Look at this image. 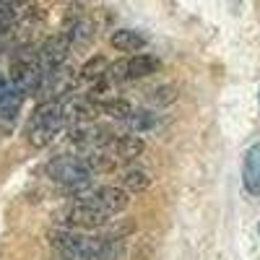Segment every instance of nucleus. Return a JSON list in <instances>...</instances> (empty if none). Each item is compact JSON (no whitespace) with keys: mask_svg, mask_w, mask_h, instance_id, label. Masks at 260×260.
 <instances>
[{"mask_svg":"<svg viewBox=\"0 0 260 260\" xmlns=\"http://www.w3.org/2000/svg\"><path fill=\"white\" fill-rule=\"evenodd\" d=\"M257 99H260V94H257Z\"/></svg>","mask_w":260,"mask_h":260,"instance_id":"20","label":"nucleus"},{"mask_svg":"<svg viewBox=\"0 0 260 260\" xmlns=\"http://www.w3.org/2000/svg\"><path fill=\"white\" fill-rule=\"evenodd\" d=\"M62 34L68 37L71 45L83 47V45H89V42L94 39V21L86 18V16H78V18H73V21L65 24V31Z\"/></svg>","mask_w":260,"mask_h":260,"instance_id":"9","label":"nucleus"},{"mask_svg":"<svg viewBox=\"0 0 260 260\" xmlns=\"http://www.w3.org/2000/svg\"><path fill=\"white\" fill-rule=\"evenodd\" d=\"M86 161H89V167H91L94 175H99V172H112V169H115V161L107 159L104 154H89V156H86Z\"/></svg>","mask_w":260,"mask_h":260,"instance_id":"17","label":"nucleus"},{"mask_svg":"<svg viewBox=\"0 0 260 260\" xmlns=\"http://www.w3.org/2000/svg\"><path fill=\"white\" fill-rule=\"evenodd\" d=\"M99 115H110L115 120H127L133 115V107L125 99H107V102H99Z\"/></svg>","mask_w":260,"mask_h":260,"instance_id":"14","label":"nucleus"},{"mask_svg":"<svg viewBox=\"0 0 260 260\" xmlns=\"http://www.w3.org/2000/svg\"><path fill=\"white\" fill-rule=\"evenodd\" d=\"M242 185L250 195H260V143H252L242 159Z\"/></svg>","mask_w":260,"mask_h":260,"instance_id":"8","label":"nucleus"},{"mask_svg":"<svg viewBox=\"0 0 260 260\" xmlns=\"http://www.w3.org/2000/svg\"><path fill=\"white\" fill-rule=\"evenodd\" d=\"M117 187H122L125 192H146L151 187V177L141 169H127L117 177Z\"/></svg>","mask_w":260,"mask_h":260,"instance_id":"13","label":"nucleus"},{"mask_svg":"<svg viewBox=\"0 0 260 260\" xmlns=\"http://www.w3.org/2000/svg\"><path fill=\"white\" fill-rule=\"evenodd\" d=\"M68 52H71V42H68V37H65V34H52V37H47L45 42H42L39 52H37L39 65H42V73L55 71V68H60V65H65V60H68Z\"/></svg>","mask_w":260,"mask_h":260,"instance_id":"5","label":"nucleus"},{"mask_svg":"<svg viewBox=\"0 0 260 260\" xmlns=\"http://www.w3.org/2000/svg\"><path fill=\"white\" fill-rule=\"evenodd\" d=\"M151 99H154L156 104H172L177 99V89L175 86H159V89H154V96Z\"/></svg>","mask_w":260,"mask_h":260,"instance_id":"18","label":"nucleus"},{"mask_svg":"<svg viewBox=\"0 0 260 260\" xmlns=\"http://www.w3.org/2000/svg\"><path fill=\"white\" fill-rule=\"evenodd\" d=\"M71 143L78 148H91V146H107L112 141V130L91 125V122H78L71 125V133H68Z\"/></svg>","mask_w":260,"mask_h":260,"instance_id":"7","label":"nucleus"},{"mask_svg":"<svg viewBox=\"0 0 260 260\" xmlns=\"http://www.w3.org/2000/svg\"><path fill=\"white\" fill-rule=\"evenodd\" d=\"M24 6L21 3H16V0H3L0 3V31H6V29H11L13 24H16V18H21L26 11H21Z\"/></svg>","mask_w":260,"mask_h":260,"instance_id":"15","label":"nucleus"},{"mask_svg":"<svg viewBox=\"0 0 260 260\" xmlns=\"http://www.w3.org/2000/svg\"><path fill=\"white\" fill-rule=\"evenodd\" d=\"M112 151H115L117 159L133 161V159H138L143 151H146V143H143V138H138V136H120V138L112 141Z\"/></svg>","mask_w":260,"mask_h":260,"instance_id":"11","label":"nucleus"},{"mask_svg":"<svg viewBox=\"0 0 260 260\" xmlns=\"http://www.w3.org/2000/svg\"><path fill=\"white\" fill-rule=\"evenodd\" d=\"M159 71V60L154 55H130L120 62H110L107 81H138Z\"/></svg>","mask_w":260,"mask_h":260,"instance_id":"4","label":"nucleus"},{"mask_svg":"<svg viewBox=\"0 0 260 260\" xmlns=\"http://www.w3.org/2000/svg\"><path fill=\"white\" fill-rule=\"evenodd\" d=\"M47 175L65 185L71 192L81 190L91 182L94 177V172L89 167V161H86V156H71V154H65V156H55L50 164H47Z\"/></svg>","mask_w":260,"mask_h":260,"instance_id":"3","label":"nucleus"},{"mask_svg":"<svg viewBox=\"0 0 260 260\" xmlns=\"http://www.w3.org/2000/svg\"><path fill=\"white\" fill-rule=\"evenodd\" d=\"M0 3H3V0H0Z\"/></svg>","mask_w":260,"mask_h":260,"instance_id":"21","label":"nucleus"},{"mask_svg":"<svg viewBox=\"0 0 260 260\" xmlns=\"http://www.w3.org/2000/svg\"><path fill=\"white\" fill-rule=\"evenodd\" d=\"M65 226H71V229H102V226H107L110 224V216H104V213H99L96 208H91V206H83V203H73L68 211L62 213V219H60Z\"/></svg>","mask_w":260,"mask_h":260,"instance_id":"6","label":"nucleus"},{"mask_svg":"<svg viewBox=\"0 0 260 260\" xmlns=\"http://www.w3.org/2000/svg\"><path fill=\"white\" fill-rule=\"evenodd\" d=\"M65 127V115H62V99H50L39 104L26 120V141L34 148H45L55 141V136Z\"/></svg>","mask_w":260,"mask_h":260,"instance_id":"1","label":"nucleus"},{"mask_svg":"<svg viewBox=\"0 0 260 260\" xmlns=\"http://www.w3.org/2000/svg\"><path fill=\"white\" fill-rule=\"evenodd\" d=\"M257 234H260V224H257Z\"/></svg>","mask_w":260,"mask_h":260,"instance_id":"19","label":"nucleus"},{"mask_svg":"<svg viewBox=\"0 0 260 260\" xmlns=\"http://www.w3.org/2000/svg\"><path fill=\"white\" fill-rule=\"evenodd\" d=\"M73 195H76L78 203L91 206L99 213L110 216V219H112V216H117V213H122L127 208V203H130V192H125L117 185H96V187L86 185V187L76 190Z\"/></svg>","mask_w":260,"mask_h":260,"instance_id":"2","label":"nucleus"},{"mask_svg":"<svg viewBox=\"0 0 260 260\" xmlns=\"http://www.w3.org/2000/svg\"><path fill=\"white\" fill-rule=\"evenodd\" d=\"M127 120H130L136 133H148V130L156 125V115L148 112V110H133V115H130Z\"/></svg>","mask_w":260,"mask_h":260,"instance_id":"16","label":"nucleus"},{"mask_svg":"<svg viewBox=\"0 0 260 260\" xmlns=\"http://www.w3.org/2000/svg\"><path fill=\"white\" fill-rule=\"evenodd\" d=\"M110 45L117 52H141L146 47V37L141 31H133V29H117L110 37Z\"/></svg>","mask_w":260,"mask_h":260,"instance_id":"10","label":"nucleus"},{"mask_svg":"<svg viewBox=\"0 0 260 260\" xmlns=\"http://www.w3.org/2000/svg\"><path fill=\"white\" fill-rule=\"evenodd\" d=\"M107 71H110V62H107L104 55H94L89 57L83 65H81V71H78V78L86 81V83H96L107 76Z\"/></svg>","mask_w":260,"mask_h":260,"instance_id":"12","label":"nucleus"}]
</instances>
